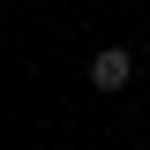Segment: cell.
Returning <instances> with one entry per match:
<instances>
[{
    "label": "cell",
    "instance_id": "1",
    "mask_svg": "<svg viewBox=\"0 0 150 150\" xmlns=\"http://www.w3.org/2000/svg\"><path fill=\"white\" fill-rule=\"evenodd\" d=\"M83 83H90L98 98H120V90L135 83V45H98L90 68H83Z\"/></svg>",
    "mask_w": 150,
    "mask_h": 150
}]
</instances>
